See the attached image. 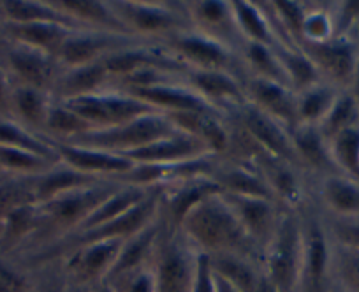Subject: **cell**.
Returning <instances> with one entry per match:
<instances>
[{
    "mask_svg": "<svg viewBox=\"0 0 359 292\" xmlns=\"http://www.w3.org/2000/svg\"><path fill=\"white\" fill-rule=\"evenodd\" d=\"M108 81H111V76L104 64L99 60L94 64L83 65V67L64 69V72L58 74L55 80L51 94L58 102L69 101V99L101 92Z\"/></svg>",
    "mask_w": 359,
    "mask_h": 292,
    "instance_id": "cell-23",
    "label": "cell"
},
{
    "mask_svg": "<svg viewBox=\"0 0 359 292\" xmlns=\"http://www.w3.org/2000/svg\"><path fill=\"white\" fill-rule=\"evenodd\" d=\"M58 102V101H57ZM62 104L85 118L94 129H109V127L122 125L141 115L155 113L147 102L133 97L127 92H95L90 95L62 101Z\"/></svg>",
    "mask_w": 359,
    "mask_h": 292,
    "instance_id": "cell-7",
    "label": "cell"
},
{
    "mask_svg": "<svg viewBox=\"0 0 359 292\" xmlns=\"http://www.w3.org/2000/svg\"><path fill=\"white\" fill-rule=\"evenodd\" d=\"M323 199L333 211L345 216L359 215V183L347 176L330 174L323 183Z\"/></svg>",
    "mask_w": 359,
    "mask_h": 292,
    "instance_id": "cell-38",
    "label": "cell"
},
{
    "mask_svg": "<svg viewBox=\"0 0 359 292\" xmlns=\"http://www.w3.org/2000/svg\"><path fill=\"white\" fill-rule=\"evenodd\" d=\"M213 180L224 188V192L238 195H254L275 201L273 188L269 187L264 176L247 167H229V169L213 171Z\"/></svg>",
    "mask_w": 359,
    "mask_h": 292,
    "instance_id": "cell-35",
    "label": "cell"
},
{
    "mask_svg": "<svg viewBox=\"0 0 359 292\" xmlns=\"http://www.w3.org/2000/svg\"><path fill=\"white\" fill-rule=\"evenodd\" d=\"M245 94L252 106L282 123L289 132L302 125L298 115V94L292 88L254 76L245 87Z\"/></svg>",
    "mask_w": 359,
    "mask_h": 292,
    "instance_id": "cell-19",
    "label": "cell"
},
{
    "mask_svg": "<svg viewBox=\"0 0 359 292\" xmlns=\"http://www.w3.org/2000/svg\"><path fill=\"white\" fill-rule=\"evenodd\" d=\"M2 22H4V20H2V11H0V25H2Z\"/></svg>",
    "mask_w": 359,
    "mask_h": 292,
    "instance_id": "cell-56",
    "label": "cell"
},
{
    "mask_svg": "<svg viewBox=\"0 0 359 292\" xmlns=\"http://www.w3.org/2000/svg\"><path fill=\"white\" fill-rule=\"evenodd\" d=\"M51 99L48 92L37 90L30 87H13L11 94V113L13 120L22 123L27 129L44 136L48 111H50Z\"/></svg>",
    "mask_w": 359,
    "mask_h": 292,
    "instance_id": "cell-29",
    "label": "cell"
},
{
    "mask_svg": "<svg viewBox=\"0 0 359 292\" xmlns=\"http://www.w3.org/2000/svg\"><path fill=\"white\" fill-rule=\"evenodd\" d=\"M333 39V16L323 9H306L305 22H303V37L302 41L309 43H323V41ZM299 41V43H302ZM298 43V44H299Z\"/></svg>",
    "mask_w": 359,
    "mask_h": 292,
    "instance_id": "cell-47",
    "label": "cell"
},
{
    "mask_svg": "<svg viewBox=\"0 0 359 292\" xmlns=\"http://www.w3.org/2000/svg\"><path fill=\"white\" fill-rule=\"evenodd\" d=\"M126 239H104L76 246L65 256L60 270L76 292H101Z\"/></svg>",
    "mask_w": 359,
    "mask_h": 292,
    "instance_id": "cell-5",
    "label": "cell"
},
{
    "mask_svg": "<svg viewBox=\"0 0 359 292\" xmlns=\"http://www.w3.org/2000/svg\"><path fill=\"white\" fill-rule=\"evenodd\" d=\"M122 187L120 181H95L86 187L74 188L71 192L58 195L51 201L37 204L41 222H50L57 228L78 229L81 222H85L102 202L111 197L118 188Z\"/></svg>",
    "mask_w": 359,
    "mask_h": 292,
    "instance_id": "cell-8",
    "label": "cell"
},
{
    "mask_svg": "<svg viewBox=\"0 0 359 292\" xmlns=\"http://www.w3.org/2000/svg\"><path fill=\"white\" fill-rule=\"evenodd\" d=\"M291 139L302 164L324 173H338L330 155V146L316 125H298L291 130Z\"/></svg>",
    "mask_w": 359,
    "mask_h": 292,
    "instance_id": "cell-33",
    "label": "cell"
},
{
    "mask_svg": "<svg viewBox=\"0 0 359 292\" xmlns=\"http://www.w3.org/2000/svg\"><path fill=\"white\" fill-rule=\"evenodd\" d=\"M238 109H240V120L241 125L245 127V132L259 148L264 150L275 159L291 164V166L302 164L294 150V144H292L291 132L282 123L262 113L250 102Z\"/></svg>",
    "mask_w": 359,
    "mask_h": 292,
    "instance_id": "cell-13",
    "label": "cell"
},
{
    "mask_svg": "<svg viewBox=\"0 0 359 292\" xmlns=\"http://www.w3.org/2000/svg\"><path fill=\"white\" fill-rule=\"evenodd\" d=\"M327 146L338 173L359 183V125L334 136Z\"/></svg>",
    "mask_w": 359,
    "mask_h": 292,
    "instance_id": "cell-40",
    "label": "cell"
},
{
    "mask_svg": "<svg viewBox=\"0 0 359 292\" xmlns=\"http://www.w3.org/2000/svg\"><path fill=\"white\" fill-rule=\"evenodd\" d=\"M189 9L191 22L198 23L199 29L206 36H212L215 39L227 44V37L238 32V27L234 23L233 9L231 2H220V0H203L194 2Z\"/></svg>",
    "mask_w": 359,
    "mask_h": 292,
    "instance_id": "cell-31",
    "label": "cell"
},
{
    "mask_svg": "<svg viewBox=\"0 0 359 292\" xmlns=\"http://www.w3.org/2000/svg\"><path fill=\"white\" fill-rule=\"evenodd\" d=\"M51 144L57 150L60 162L64 166L79 171V173L92 174V176L118 178L133 171L136 166L133 160L118 155V153L83 148V146H74V144L62 143V141H51Z\"/></svg>",
    "mask_w": 359,
    "mask_h": 292,
    "instance_id": "cell-20",
    "label": "cell"
},
{
    "mask_svg": "<svg viewBox=\"0 0 359 292\" xmlns=\"http://www.w3.org/2000/svg\"><path fill=\"white\" fill-rule=\"evenodd\" d=\"M4 232H6V222L0 221V243L4 239Z\"/></svg>",
    "mask_w": 359,
    "mask_h": 292,
    "instance_id": "cell-54",
    "label": "cell"
},
{
    "mask_svg": "<svg viewBox=\"0 0 359 292\" xmlns=\"http://www.w3.org/2000/svg\"><path fill=\"white\" fill-rule=\"evenodd\" d=\"M340 92L331 83H319L298 94V115L302 125H319L333 108Z\"/></svg>",
    "mask_w": 359,
    "mask_h": 292,
    "instance_id": "cell-37",
    "label": "cell"
},
{
    "mask_svg": "<svg viewBox=\"0 0 359 292\" xmlns=\"http://www.w3.org/2000/svg\"><path fill=\"white\" fill-rule=\"evenodd\" d=\"M53 6L58 11L74 18L86 30H104V32L134 36L120 22V18L111 9V4H108V2H97V0H60V2H53Z\"/></svg>",
    "mask_w": 359,
    "mask_h": 292,
    "instance_id": "cell-24",
    "label": "cell"
},
{
    "mask_svg": "<svg viewBox=\"0 0 359 292\" xmlns=\"http://www.w3.org/2000/svg\"><path fill=\"white\" fill-rule=\"evenodd\" d=\"M189 81L191 87L215 108L222 104L241 108L248 102L245 88L238 78L227 71H189Z\"/></svg>",
    "mask_w": 359,
    "mask_h": 292,
    "instance_id": "cell-22",
    "label": "cell"
},
{
    "mask_svg": "<svg viewBox=\"0 0 359 292\" xmlns=\"http://www.w3.org/2000/svg\"><path fill=\"white\" fill-rule=\"evenodd\" d=\"M13 83L6 71L0 65V118H13L11 113Z\"/></svg>",
    "mask_w": 359,
    "mask_h": 292,
    "instance_id": "cell-51",
    "label": "cell"
},
{
    "mask_svg": "<svg viewBox=\"0 0 359 292\" xmlns=\"http://www.w3.org/2000/svg\"><path fill=\"white\" fill-rule=\"evenodd\" d=\"M0 65L11 80L13 87H30L51 92L60 74L58 62L51 55L0 36Z\"/></svg>",
    "mask_w": 359,
    "mask_h": 292,
    "instance_id": "cell-6",
    "label": "cell"
},
{
    "mask_svg": "<svg viewBox=\"0 0 359 292\" xmlns=\"http://www.w3.org/2000/svg\"><path fill=\"white\" fill-rule=\"evenodd\" d=\"M137 44L134 36L104 32V30H76L60 48L57 62L64 69L83 67L102 60L122 48Z\"/></svg>",
    "mask_w": 359,
    "mask_h": 292,
    "instance_id": "cell-10",
    "label": "cell"
},
{
    "mask_svg": "<svg viewBox=\"0 0 359 292\" xmlns=\"http://www.w3.org/2000/svg\"><path fill=\"white\" fill-rule=\"evenodd\" d=\"M194 292H215V284H213L212 266L206 253L199 252L198 260V281H196Z\"/></svg>",
    "mask_w": 359,
    "mask_h": 292,
    "instance_id": "cell-50",
    "label": "cell"
},
{
    "mask_svg": "<svg viewBox=\"0 0 359 292\" xmlns=\"http://www.w3.org/2000/svg\"><path fill=\"white\" fill-rule=\"evenodd\" d=\"M133 97L147 102L162 113H199V115H222L219 108L206 101L189 85H178L175 80L164 83H154L148 87L123 88Z\"/></svg>",
    "mask_w": 359,
    "mask_h": 292,
    "instance_id": "cell-14",
    "label": "cell"
},
{
    "mask_svg": "<svg viewBox=\"0 0 359 292\" xmlns=\"http://www.w3.org/2000/svg\"><path fill=\"white\" fill-rule=\"evenodd\" d=\"M120 22L134 34H178L185 32L184 23L191 22L185 18L189 9H172L178 4H157V2H109Z\"/></svg>",
    "mask_w": 359,
    "mask_h": 292,
    "instance_id": "cell-9",
    "label": "cell"
},
{
    "mask_svg": "<svg viewBox=\"0 0 359 292\" xmlns=\"http://www.w3.org/2000/svg\"><path fill=\"white\" fill-rule=\"evenodd\" d=\"M162 225L157 221L151 222L150 225L140 231L137 235L130 236L129 239H126L122 245V250L118 253V259H116L115 266L109 271L108 274V284L113 278L120 277V274L130 273L134 270H140V267L148 266L151 264V257H154L155 245H157V239L161 236ZM104 284V285H106Z\"/></svg>",
    "mask_w": 359,
    "mask_h": 292,
    "instance_id": "cell-25",
    "label": "cell"
},
{
    "mask_svg": "<svg viewBox=\"0 0 359 292\" xmlns=\"http://www.w3.org/2000/svg\"><path fill=\"white\" fill-rule=\"evenodd\" d=\"M327 292H345V291H341V288H338L337 285H333V284H331L330 291H327Z\"/></svg>",
    "mask_w": 359,
    "mask_h": 292,
    "instance_id": "cell-55",
    "label": "cell"
},
{
    "mask_svg": "<svg viewBox=\"0 0 359 292\" xmlns=\"http://www.w3.org/2000/svg\"><path fill=\"white\" fill-rule=\"evenodd\" d=\"M0 11H2V20L6 23H57V25H64L72 30H86L74 18L58 11L53 2L4 0V2H0Z\"/></svg>",
    "mask_w": 359,
    "mask_h": 292,
    "instance_id": "cell-26",
    "label": "cell"
},
{
    "mask_svg": "<svg viewBox=\"0 0 359 292\" xmlns=\"http://www.w3.org/2000/svg\"><path fill=\"white\" fill-rule=\"evenodd\" d=\"M224 188L213 180V176H198L192 180H184L175 190H162V197H168L169 216L175 221L176 228L185 215L203 201L213 194H220Z\"/></svg>",
    "mask_w": 359,
    "mask_h": 292,
    "instance_id": "cell-30",
    "label": "cell"
},
{
    "mask_svg": "<svg viewBox=\"0 0 359 292\" xmlns=\"http://www.w3.org/2000/svg\"><path fill=\"white\" fill-rule=\"evenodd\" d=\"M182 235L203 253H238L262 266V253L248 238L222 192L199 201L178 224Z\"/></svg>",
    "mask_w": 359,
    "mask_h": 292,
    "instance_id": "cell-1",
    "label": "cell"
},
{
    "mask_svg": "<svg viewBox=\"0 0 359 292\" xmlns=\"http://www.w3.org/2000/svg\"><path fill=\"white\" fill-rule=\"evenodd\" d=\"M299 50L313 62L320 76L327 78L334 87H351L359 55L358 46L347 37H333L323 43L302 41Z\"/></svg>",
    "mask_w": 359,
    "mask_h": 292,
    "instance_id": "cell-11",
    "label": "cell"
},
{
    "mask_svg": "<svg viewBox=\"0 0 359 292\" xmlns=\"http://www.w3.org/2000/svg\"><path fill=\"white\" fill-rule=\"evenodd\" d=\"M273 50L277 53L278 60H280L282 67H284L285 74H287L289 81H291L292 90L296 94L323 83L320 81L323 80L320 72L317 71L313 62L299 48H289L284 46V44H278Z\"/></svg>",
    "mask_w": 359,
    "mask_h": 292,
    "instance_id": "cell-36",
    "label": "cell"
},
{
    "mask_svg": "<svg viewBox=\"0 0 359 292\" xmlns=\"http://www.w3.org/2000/svg\"><path fill=\"white\" fill-rule=\"evenodd\" d=\"M161 202L162 190L157 187L151 188V192L143 199V201H140L136 206H133V208L127 213H123L122 216H118V218H115V221L108 222V224L104 225L90 229V231L78 232V235L74 236V239L71 242V250L76 249V246L86 245V243L104 242V239H129L130 236L137 235V232L143 231L147 225H150L151 222L157 221Z\"/></svg>",
    "mask_w": 359,
    "mask_h": 292,
    "instance_id": "cell-12",
    "label": "cell"
},
{
    "mask_svg": "<svg viewBox=\"0 0 359 292\" xmlns=\"http://www.w3.org/2000/svg\"><path fill=\"white\" fill-rule=\"evenodd\" d=\"M245 55H247V60L250 64V67L255 71V76L292 88L291 81H289L287 74H285L284 67H282L273 48L257 43H247Z\"/></svg>",
    "mask_w": 359,
    "mask_h": 292,
    "instance_id": "cell-44",
    "label": "cell"
},
{
    "mask_svg": "<svg viewBox=\"0 0 359 292\" xmlns=\"http://www.w3.org/2000/svg\"><path fill=\"white\" fill-rule=\"evenodd\" d=\"M331 287V239L319 224L303 231V263L298 292H327Z\"/></svg>",
    "mask_w": 359,
    "mask_h": 292,
    "instance_id": "cell-18",
    "label": "cell"
},
{
    "mask_svg": "<svg viewBox=\"0 0 359 292\" xmlns=\"http://www.w3.org/2000/svg\"><path fill=\"white\" fill-rule=\"evenodd\" d=\"M355 125H359L358 102L352 97L351 92H340L333 108L330 109V113L324 116V120L317 127H319L326 143H330L334 136Z\"/></svg>",
    "mask_w": 359,
    "mask_h": 292,
    "instance_id": "cell-42",
    "label": "cell"
},
{
    "mask_svg": "<svg viewBox=\"0 0 359 292\" xmlns=\"http://www.w3.org/2000/svg\"><path fill=\"white\" fill-rule=\"evenodd\" d=\"M302 263V224L294 215H282L273 239L262 252V273L277 292H298Z\"/></svg>",
    "mask_w": 359,
    "mask_h": 292,
    "instance_id": "cell-4",
    "label": "cell"
},
{
    "mask_svg": "<svg viewBox=\"0 0 359 292\" xmlns=\"http://www.w3.org/2000/svg\"><path fill=\"white\" fill-rule=\"evenodd\" d=\"M180 231V229H178ZM199 250L180 232L161 231L151 257L155 292H194Z\"/></svg>",
    "mask_w": 359,
    "mask_h": 292,
    "instance_id": "cell-3",
    "label": "cell"
},
{
    "mask_svg": "<svg viewBox=\"0 0 359 292\" xmlns=\"http://www.w3.org/2000/svg\"><path fill=\"white\" fill-rule=\"evenodd\" d=\"M208 155L213 153L205 141L196 137L194 134L180 132L126 153L123 157L133 160L137 166H178V164L206 159Z\"/></svg>",
    "mask_w": 359,
    "mask_h": 292,
    "instance_id": "cell-17",
    "label": "cell"
},
{
    "mask_svg": "<svg viewBox=\"0 0 359 292\" xmlns=\"http://www.w3.org/2000/svg\"><path fill=\"white\" fill-rule=\"evenodd\" d=\"M351 95L355 99V102H358L359 106V60H358V65H355V72H354V78H352V83H351Z\"/></svg>",
    "mask_w": 359,
    "mask_h": 292,
    "instance_id": "cell-53",
    "label": "cell"
},
{
    "mask_svg": "<svg viewBox=\"0 0 359 292\" xmlns=\"http://www.w3.org/2000/svg\"><path fill=\"white\" fill-rule=\"evenodd\" d=\"M213 284H215V292H238L236 288L229 284V281H226L222 277H219L217 273H213Z\"/></svg>",
    "mask_w": 359,
    "mask_h": 292,
    "instance_id": "cell-52",
    "label": "cell"
},
{
    "mask_svg": "<svg viewBox=\"0 0 359 292\" xmlns=\"http://www.w3.org/2000/svg\"><path fill=\"white\" fill-rule=\"evenodd\" d=\"M76 30L57 23H2L0 36L25 46L44 51L53 58L58 57L60 48Z\"/></svg>",
    "mask_w": 359,
    "mask_h": 292,
    "instance_id": "cell-21",
    "label": "cell"
},
{
    "mask_svg": "<svg viewBox=\"0 0 359 292\" xmlns=\"http://www.w3.org/2000/svg\"><path fill=\"white\" fill-rule=\"evenodd\" d=\"M95 181H101V178L92 176V174L79 173V171L71 169V167L57 166L50 169L48 173L34 176V192H36L37 204L51 201L58 195L71 192L74 188L86 187Z\"/></svg>",
    "mask_w": 359,
    "mask_h": 292,
    "instance_id": "cell-34",
    "label": "cell"
},
{
    "mask_svg": "<svg viewBox=\"0 0 359 292\" xmlns=\"http://www.w3.org/2000/svg\"><path fill=\"white\" fill-rule=\"evenodd\" d=\"M333 16V37H347V34L359 25V0H348L338 4Z\"/></svg>",
    "mask_w": 359,
    "mask_h": 292,
    "instance_id": "cell-48",
    "label": "cell"
},
{
    "mask_svg": "<svg viewBox=\"0 0 359 292\" xmlns=\"http://www.w3.org/2000/svg\"><path fill=\"white\" fill-rule=\"evenodd\" d=\"M37 204L32 178L6 176L0 180V221L27 206Z\"/></svg>",
    "mask_w": 359,
    "mask_h": 292,
    "instance_id": "cell-43",
    "label": "cell"
},
{
    "mask_svg": "<svg viewBox=\"0 0 359 292\" xmlns=\"http://www.w3.org/2000/svg\"><path fill=\"white\" fill-rule=\"evenodd\" d=\"M180 132H184V130L169 118V115L155 111L137 116V118L122 123V125L109 127V129H94L90 132L79 134V136L64 141V143L126 155V153L140 150L155 143V141L171 137Z\"/></svg>",
    "mask_w": 359,
    "mask_h": 292,
    "instance_id": "cell-2",
    "label": "cell"
},
{
    "mask_svg": "<svg viewBox=\"0 0 359 292\" xmlns=\"http://www.w3.org/2000/svg\"><path fill=\"white\" fill-rule=\"evenodd\" d=\"M208 259L213 273L229 281L238 292H257L264 277L261 263L238 253H213Z\"/></svg>",
    "mask_w": 359,
    "mask_h": 292,
    "instance_id": "cell-27",
    "label": "cell"
},
{
    "mask_svg": "<svg viewBox=\"0 0 359 292\" xmlns=\"http://www.w3.org/2000/svg\"><path fill=\"white\" fill-rule=\"evenodd\" d=\"M30 284L32 271L15 257L0 256V292H29Z\"/></svg>",
    "mask_w": 359,
    "mask_h": 292,
    "instance_id": "cell-45",
    "label": "cell"
},
{
    "mask_svg": "<svg viewBox=\"0 0 359 292\" xmlns=\"http://www.w3.org/2000/svg\"><path fill=\"white\" fill-rule=\"evenodd\" d=\"M172 51L189 71H227L233 50L222 41L203 32H178L171 39Z\"/></svg>",
    "mask_w": 359,
    "mask_h": 292,
    "instance_id": "cell-16",
    "label": "cell"
},
{
    "mask_svg": "<svg viewBox=\"0 0 359 292\" xmlns=\"http://www.w3.org/2000/svg\"><path fill=\"white\" fill-rule=\"evenodd\" d=\"M94 127L90 125L85 118L76 115L72 109L64 106L62 102H51L48 111L46 125H44V136H53L51 141H69L79 134L90 132Z\"/></svg>",
    "mask_w": 359,
    "mask_h": 292,
    "instance_id": "cell-41",
    "label": "cell"
},
{
    "mask_svg": "<svg viewBox=\"0 0 359 292\" xmlns=\"http://www.w3.org/2000/svg\"><path fill=\"white\" fill-rule=\"evenodd\" d=\"M331 284L345 292H359V249L331 239Z\"/></svg>",
    "mask_w": 359,
    "mask_h": 292,
    "instance_id": "cell-39",
    "label": "cell"
},
{
    "mask_svg": "<svg viewBox=\"0 0 359 292\" xmlns=\"http://www.w3.org/2000/svg\"><path fill=\"white\" fill-rule=\"evenodd\" d=\"M101 292H155L151 264L113 278L102 287Z\"/></svg>",
    "mask_w": 359,
    "mask_h": 292,
    "instance_id": "cell-46",
    "label": "cell"
},
{
    "mask_svg": "<svg viewBox=\"0 0 359 292\" xmlns=\"http://www.w3.org/2000/svg\"><path fill=\"white\" fill-rule=\"evenodd\" d=\"M222 195L227 204L236 213L238 221L247 231L248 238L261 250V253L264 252L280 224L282 215L278 213L277 202L271 199L229 194V192H222Z\"/></svg>",
    "mask_w": 359,
    "mask_h": 292,
    "instance_id": "cell-15",
    "label": "cell"
},
{
    "mask_svg": "<svg viewBox=\"0 0 359 292\" xmlns=\"http://www.w3.org/2000/svg\"><path fill=\"white\" fill-rule=\"evenodd\" d=\"M333 242L340 243V245L354 246L359 249V224H352V222H338L333 228Z\"/></svg>",
    "mask_w": 359,
    "mask_h": 292,
    "instance_id": "cell-49",
    "label": "cell"
},
{
    "mask_svg": "<svg viewBox=\"0 0 359 292\" xmlns=\"http://www.w3.org/2000/svg\"><path fill=\"white\" fill-rule=\"evenodd\" d=\"M151 188L155 187H140V185L123 183L122 187H120L111 197L106 199V201L102 202L85 222L79 224V228L76 229V235H78V232L90 231V229L94 228H99V225H104L108 224V222L118 218V216H122L123 213L129 211L133 206H136L137 202L143 201V199L150 194Z\"/></svg>",
    "mask_w": 359,
    "mask_h": 292,
    "instance_id": "cell-32",
    "label": "cell"
},
{
    "mask_svg": "<svg viewBox=\"0 0 359 292\" xmlns=\"http://www.w3.org/2000/svg\"><path fill=\"white\" fill-rule=\"evenodd\" d=\"M231 9H233L238 32L240 36H245L247 43L264 44L269 48H277L280 44L273 22L269 16H266L262 9H259V4L236 0V2H231Z\"/></svg>",
    "mask_w": 359,
    "mask_h": 292,
    "instance_id": "cell-28",
    "label": "cell"
}]
</instances>
